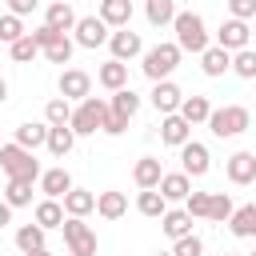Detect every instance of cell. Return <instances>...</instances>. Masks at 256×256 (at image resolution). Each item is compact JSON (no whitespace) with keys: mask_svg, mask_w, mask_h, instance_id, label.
Instances as JSON below:
<instances>
[{"mask_svg":"<svg viewBox=\"0 0 256 256\" xmlns=\"http://www.w3.org/2000/svg\"><path fill=\"white\" fill-rule=\"evenodd\" d=\"M172 28H176V48H180V52L204 56V52L212 48V44H208V32H204V20H200L196 12H176Z\"/></svg>","mask_w":256,"mask_h":256,"instance_id":"cell-1","label":"cell"},{"mask_svg":"<svg viewBox=\"0 0 256 256\" xmlns=\"http://www.w3.org/2000/svg\"><path fill=\"white\" fill-rule=\"evenodd\" d=\"M0 168L8 172V180H28L36 184L44 172H40V160L32 152H24L20 144H0Z\"/></svg>","mask_w":256,"mask_h":256,"instance_id":"cell-2","label":"cell"},{"mask_svg":"<svg viewBox=\"0 0 256 256\" xmlns=\"http://www.w3.org/2000/svg\"><path fill=\"white\" fill-rule=\"evenodd\" d=\"M176 64H180V48L176 44H156V48H148L144 52V76L152 80V84H164L172 72H176Z\"/></svg>","mask_w":256,"mask_h":256,"instance_id":"cell-3","label":"cell"},{"mask_svg":"<svg viewBox=\"0 0 256 256\" xmlns=\"http://www.w3.org/2000/svg\"><path fill=\"white\" fill-rule=\"evenodd\" d=\"M248 124H252V116H248V108H240V104L212 108V116H208V128H212V136H220V140H232V136H240Z\"/></svg>","mask_w":256,"mask_h":256,"instance_id":"cell-4","label":"cell"},{"mask_svg":"<svg viewBox=\"0 0 256 256\" xmlns=\"http://www.w3.org/2000/svg\"><path fill=\"white\" fill-rule=\"evenodd\" d=\"M104 116H108V104L100 100V96H88L84 104H76L72 108V132L76 136H92V132H100L104 128Z\"/></svg>","mask_w":256,"mask_h":256,"instance_id":"cell-5","label":"cell"},{"mask_svg":"<svg viewBox=\"0 0 256 256\" xmlns=\"http://www.w3.org/2000/svg\"><path fill=\"white\" fill-rule=\"evenodd\" d=\"M60 232H64V244H68L72 256H96V232H92L84 220H72V216H68Z\"/></svg>","mask_w":256,"mask_h":256,"instance_id":"cell-6","label":"cell"},{"mask_svg":"<svg viewBox=\"0 0 256 256\" xmlns=\"http://www.w3.org/2000/svg\"><path fill=\"white\" fill-rule=\"evenodd\" d=\"M72 32H76V44H80V48H100V44L112 40V32H108V24H104L100 16H80Z\"/></svg>","mask_w":256,"mask_h":256,"instance_id":"cell-7","label":"cell"},{"mask_svg":"<svg viewBox=\"0 0 256 256\" xmlns=\"http://www.w3.org/2000/svg\"><path fill=\"white\" fill-rule=\"evenodd\" d=\"M248 40H252V28L240 24V20H224L220 32H216V48H224V52H244Z\"/></svg>","mask_w":256,"mask_h":256,"instance_id":"cell-8","label":"cell"},{"mask_svg":"<svg viewBox=\"0 0 256 256\" xmlns=\"http://www.w3.org/2000/svg\"><path fill=\"white\" fill-rule=\"evenodd\" d=\"M60 96L64 100H88L92 96V76L88 72H80V68H64L60 72Z\"/></svg>","mask_w":256,"mask_h":256,"instance_id":"cell-9","label":"cell"},{"mask_svg":"<svg viewBox=\"0 0 256 256\" xmlns=\"http://www.w3.org/2000/svg\"><path fill=\"white\" fill-rule=\"evenodd\" d=\"M180 164H184V176L192 180V176H204V172L212 168V156H208V148H204L200 140H188V144L180 148Z\"/></svg>","mask_w":256,"mask_h":256,"instance_id":"cell-10","label":"cell"},{"mask_svg":"<svg viewBox=\"0 0 256 256\" xmlns=\"http://www.w3.org/2000/svg\"><path fill=\"white\" fill-rule=\"evenodd\" d=\"M108 48H112V60H132V56H140V32H132V28H120V32H112V40H108Z\"/></svg>","mask_w":256,"mask_h":256,"instance_id":"cell-11","label":"cell"},{"mask_svg":"<svg viewBox=\"0 0 256 256\" xmlns=\"http://www.w3.org/2000/svg\"><path fill=\"white\" fill-rule=\"evenodd\" d=\"M180 104H184V92H180L172 80H164V84H156V88H152V108H156V112L176 116V112H180Z\"/></svg>","mask_w":256,"mask_h":256,"instance_id":"cell-12","label":"cell"},{"mask_svg":"<svg viewBox=\"0 0 256 256\" xmlns=\"http://www.w3.org/2000/svg\"><path fill=\"white\" fill-rule=\"evenodd\" d=\"M132 180L140 184V192H152V188H160V180H164V168H160V160H156V156H140V160H136V168H132Z\"/></svg>","mask_w":256,"mask_h":256,"instance_id":"cell-13","label":"cell"},{"mask_svg":"<svg viewBox=\"0 0 256 256\" xmlns=\"http://www.w3.org/2000/svg\"><path fill=\"white\" fill-rule=\"evenodd\" d=\"M224 168H228L232 184H252L256 180V152H232Z\"/></svg>","mask_w":256,"mask_h":256,"instance_id":"cell-14","label":"cell"},{"mask_svg":"<svg viewBox=\"0 0 256 256\" xmlns=\"http://www.w3.org/2000/svg\"><path fill=\"white\" fill-rule=\"evenodd\" d=\"M40 192H44V200H64V196L72 192V176H68L64 168H48V172L40 176Z\"/></svg>","mask_w":256,"mask_h":256,"instance_id":"cell-15","label":"cell"},{"mask_svg":"<svg viewBox=\"0 0 256 256\" xmlns=\"http://www.w3.org/2000/svg\"><path fill=\"white\" fill-rule=\"evenodd\" d=\"M96 16H100L108 28L120 32V28H128V20H132V0H104Z\"/></svg>","mask_w":256,"mask_h":256,"instance_id":"cell-16","label":"cell"},{"mask_svg":"<svg viewBox=\"0 0 256 256\" xmlns=\"http://www.w3.org/2000/svg\"><path fill=\"white\" fill-rule=\"evenodd\" d=\"M208 116H212V104H208V96H184V104H180V120H184L188 128H196V124H208Z\"/></svg>","mask_w":256,"mask_h":256,"instance_id":"cell-17","label":"cell"},{"mask_svg":"<svg viewBox=\"0 0 256 256\" xmlns=\"http://www.w3.org/2000/svg\"><path fill=\"white\" fill-rule=\"evenodd\" d=\"M160 140H164V144H172V148H184V144L192 140V128H188V124L180 120V112H176V116H164V120H160Z\"/></svg>","mask_w":256,"mask_h":256,"instance_id":"cell-18","label":"cell"},{"mask_svg":"<svg viewBox=\"0 0 256 256\" xmlns=\"http://www.w3.org/2000/svg\"><path fill=\"white\" fill-rule=\"evenodd\" d=\"M96 80H100L108 92H124V88H128V64H120V60H108V64H100Z\"/></svg>","mask_w":256,"mask_h":256,"instance_id":"cell-19","label":"cell"},{"mask_svg":"<svg viewBox=\"0 0 256 256\" xmlns=\"http://www.w3.org/2000/svg\"><path fill=\"white\" fill-rule=\"evenodd\" d=\"M48 132H52L48 124H32V120H28V124L16 128V140H12V144H20L24 152H36L40 144H48Z\"/></svg>","mask_w":256,"mask_h":256,"instance_id":"cell-20","label":"cell"},{"mask_svg":"<svg viewBox=\"0 0 256 256\" xmlns=\"http://www.w3.org/2000/svg\"><path fill=\"white\" fill-rule=\"evenodd\" d=\"M164 200H188L192 196V180L184 176V172H164V180H160V188H156Z\"/></svg>","mask_w":256,"mask_h":256,"instance_id":"cell-21","label":"cell"},{"mask_svg":"<svg viewBox=\"0 0 256 256\" xmlns=\"http://www.w3.org/2000/svg\"><path fill=\"white\" fill-rule=\"evenodd\" d=\"M96 212H100L104 220H120V216L128 212V196H124V192H116V188H108V192H100V196H96Z\"/></svg>","mask_w":256,"mask_h":256,"instance_id":"cell-22","label":"cell"},{"mask_svg":"<svg viewBox=\"0 0 256 256\" xmlns=\"http://www.w3.org/2000/svg\"><path fill=\"white\" fill-rule=\"evenodd\" d=\"M160 228H164V236L184 240V236H192V216H188L184 208H168V212H164V220H160Z\"/></svg>","mask_w":256,"mask_h":256,"instance_id":"cell-23","label":"cell"},{"mask_svg":"<svg viewBox=\"0 0 256 256\" xmlns=\"http://www.w3.org/2000/svg\"><path fill=\"white\" fill-rule=\"evenodd\" d=\"M76 20H80V16L72 12V4H48V8H44V24L56 28L60 36H64L68 28H76Z\"/></svg>","mask_w":256,"mask_h":256,"instance_id":"cell-24","label":"cell"},{"mask_svg":"<svg viewBox=\"0 0 256 256\" xmlns=\"http://www.w3.org/2000/svg\"><path fill=\"white\" fill-rule=\"evenodd\" d=\"M228 228H232V236H240V240H252V236H256V204H244V208H236V212H232V220H228Z\"/></svg>","mask_w":256,"mask_h":256,"instance_id":"cell-25","label":"cell"},{"mask_svg":"<svg viewBox=\"0 0 256 256\" xmlns=\"http://www.w3.org/2000/svg\"><path fill=\"white\" fill-rule=\"evenodd\" d=\"M92 208H96V196H92V192H84V188H72V192L64 196V212H68L72 220H84Z\"/></svg>","mask_w":256,"mask_h":256,"instance_id":"cell-26","label":"cell"},{"mask_svg":"<svg viewBox=\"0 0 256 256\" xmlns=\"http://www.w3.org/2000/svg\"><path fill=\"white\" fill-rule=\"evenodd\" d=\"M64 220H68V216H64V204H60V200H40V204H36V224H40L44 232H48V228H64Z\"/></svg>","mask_w":256,"mask_h":256,"instance_id":"cell-27","label":"cell"},{"mask_svg":"<svg viewBox=\"0 0 256 256\" xmlns=\"http://www.w3.org/2000/svg\"><path fill=\"white\" fill-rule=\"evenodd\" d=\"M200 68H204V76H224L228 68H232V52H224V48H208L204 56H200Z\"/></svg>","mask_w":256,"mask_h":256,"instance_id":"cell-28","label":"cell"},{"mask_svg":"<svg viewBox=\"0 0 256 256\" xmlns=\"http://www.w3.org/2000/svg\"><path fill=\"white\" fill-rule=\"evenodd\" d=\"M44 120H48V128H68V124H72V104H68L64 96L48 100V104H44Z\"/></svg>","mask_w":256,"mask_h":256,"instance_id":"cell-29","label":"cell"},{"mask_svg":"<svg viewBox=\"0 0 256 256\" xmlns=\"http://www.w3.org/2000/svg\"><path fill=\"white\" fill-rule=\"evenodd\" d=\"M16 248H20L24 256L40 252V248H44V228H40V224H24V228H16Z\"/></svg>","mask_w":256,"mask_h":256,"instance_id":"cell-30","label":"cell"},{"mask_svg":"<svg viewBox=\"0 0 256 256\" xmlns=\"http://www.w3.org/2000/svg\"><path fill=\"white\" fill-rule=\"evenodd\" d=\"M116 116H124V120H132L136 112H140V96L132 92V88H124V92H112V104H108Z\"/></svg>","mask_w":256,"mask_h":256,"instance_id":"cell-31","label":"cell"},{"mask_svg":"<svg viewBox=\"0 0 256 256\" xmlns=\"http://www.w3.org/2000/svg\"><path fill=\"white\" fill-rule=\"evenodd\" d=\"M72 144H76V132H72V128H52V132H48V144H44V148H48L52 156H60V160H64V156L72 152Z\"/></svg>","mask_w":256,"mask_h":256,"instance_id":"cell-32","label":"cell"},{"mask_svg":"<svg viewBox=\"0 0 256 256\" xmlns=\"http://www.w3.org/2000/svg\"><path fill=\"white\" fill-rule=\"evenodd\" d=\"M136 208H140V216H152V220L160 216V220H164V212H168V200H164V196L152 188V192H140V196H136Z\"/></svg>","mask_w":256,"mask_h":256,"instance_id":"cell-33","label":"cell"},{"mask_svg":"<svg viewBox=\"0 0 256 256\" xmlns=\"http://www.w3.org/2000/svg\"><path fill=\"white\" fill-rule=\"evenodd\" d=\"M148 24H156V28H164V24H172L176 20V4L172 0H148Z\"/></svg>","mask_w":256,"mask_h":256,"instance_id":"cell-34","label":"cell"},{"mask_svg":"<svg viewBox=\"0 0 256 256\" xmlns=\"http://www.w3.org/2000/svg\"><path fill=\"white\" fill-rule=\"evenodd\" d=\"M4 204H8V208H24V204H32V184H28V180H8V188H4Z\"/></svg>","mask_w":256,"mask_h":256,"instance_id":"cell-35","label":"cell"},{"mask_svg":"<svg viewBox=\"0 0 256 256\" xmlns=\"http://www.w3.org/2000/svg\"><path fill=\"white\" fill-rule=\"evenodd\" d=\"M232 212H236V204H232V196L228 192H212V204H208V220H232Z\"/></svg>","mask_w":256,"mask_h":256,"instance_id":"cell-36","label":"cell"},{"mask_svg":"<svg viewBox=\"0 0 256 256\" xmlns=\"http://www.w3.org/2000/svg\"><path fill=\"white\" fill-rule=\"evenodd\" d=\"M24 36H28V32H24V24H20V16H12V12H4V16H0V40H4L8 48H12V44H16V40H24Z\"/></svg>","mask_w":256,"mask_h":256,"instance_id":"cell-37","label":"cell"},{"mask_svg":"<svg viewBox=\"0 0 256 256\" xmlns=\"http://www.w3.org/2000/svg\"><path fill=\"white\" fill-rule=\"evenodd\" d=\"M232 72L244 76V80H256V48H244L232 56Z\"/></svg>","mask_w":256,"mask_h":256,"instance_id":"cell-38","label":"cell"},{"mask_svg":"<svg viewBox=\"0 0 256 256\" xmlns=\"http://www.w3.org/2000/svg\"><path fill=\"white\" fill-rule=\"evenodd\" d=\"M8 52H12V60H16V64H28V60H36V52H40V48H36V40H32V36H24V40H16Z\"/></svg>","mask_w":256,"mask_h":256,"instance_id":"cell-39","label":"cell"},{"mask_svg":"<svg viewBox=\"0 0 256 256\" xmlns=\"http://www.w3.org/2000/svg\"><path fill=\"white\" fill-rule=\"evenodd\" d=\"M208 204H212V192H192V196L184 200V212L196 220V216H208Z\"/></svg>","mask_w":256,"mask_h":256,"instance_id":"cell-40","label":"cell"},{"mask_svg":"<svg viewBox=\"0 0 256 256\" xmlns=\"http://www.w3.org/2000/svg\"><path fill=\"white\" fill-rule=\"evenodd\" d=\"M28 36L36 40V48H40V52H48V48H52L56 40H64V36H60L56 28H48V24H40V28H36V32H28Z\"/></svg>","mask_w":256,"mask_h":256,"instance_id":"cell-41","label":"cell"},{"mask_svg":"<svg viewBox=\"0 0 256 256\" xmlns=\"http://www.w3.org/2000/svg\"><path fill=\"white\" fill-rule=\"evenodd\" d=\"M44 56H48V64H68V60H72V40H68V36H64V40H56Z\"/></svg>","mask_w":256,"mask_h":256,"instance_id":"cell-42","label":"cell"},{"mask_svg":"<svg viewBox=\"0 0 256 256\" xmlns=\"http://www.w3.org/2000/svg\"><path fill=\"white\" fill-rule=\"evenodd\" d=\"M228 12H232V20H252L256 16V0H228Z\"/></svg>","mask_w":256,"mask_h":256,"instance_id":"cell-43","label":"cell"},{"mask_svg":"<svg viewBox=\"0 0 256 256\" xmlns=\"http://www.w3.org/2000/svg\"><path fill=\"white\" fill-rule=\"evenodd\" d=\"M200 252H204L200 236H184V240H176V244H172V256H200Z\"/></svg>","mask_w":256,"mask_h":256,"instance_id":"cell-44","label":"cell"},{"mask_svg":"<svg viewBox=\"0 0 256 256\" xmlns=\"http://www.w3.org/2000/svg\"><path fill=\"white\" fill-rule=\"evenodd\" d=\"M124 128H128V120H124V116H116V112L108 108V116H104V128H100V132H108V136H120Z\"/></svg>","mask_w":256,"mask_h":256,"instance_id":"cell-45","label":"cell"},{"mask_svg":"<svg viewBox=\"0 0 256 256\" xmlns=\"http://www.w3.org/2000/svg\"><path fill=\"white\" fill-rule=\"evenodd\" d=\"M32 8H36V0H8V12L12 16H28Z\"/></svg>","mask_w":256,"mask_h":256,"instance_id":"cell-46","label":"cell"},{"mask_svg":"<svg viewBox=\"0 0 256 256\" xmlns=\"http://www.w3.org/2000/svg\"><path fill=\"white\" fill-rule=\"evenodd\" d=\"M4 224H12V208L0 200V228H4Z\"/></svg>","mask_w":256,"mask_h":256,"instance_id":"cell-47","label":"cell"},{"mask_svg":"<svg viewBox=\"0 0 256 256\" xmlns=\"http://www.w3.org/2000/svg\"><path fill=\"white\" fill-rule=\"evenodd\" d=\"M4 100H8V84L0 80V104H4Z\"/></svg>","mask_w":256,"mask_h":256,"instance_id":"cell-48","label":"cell"},{"mask_svg":"<svg viewBox=\"0 0 256 256\" xmlns=\"http://www.w3.org/2000/svg\"><path fill=\"white\" fill-rule=\"evenodd\" d=\"M32 256H52V252H48V248H40V252H32Z\"/></svg>","mask_w":256,"mask_h":256,"instance_id":"cell-49","label":"cell"},{"mask_svg":"<svg viewBox=\"0 0 256 256\" xmlns=\"http://www.w3.org/2000/svg\"><path fill=\"white\" fill-rule=\"evenodd\" d=\"M156 256H172V252H156Z\"/></svg>","mask_w":256,"mask_h":256,"instance_id":"cell-50","label":"cell"},{"mask_svg":"<svg viewBox=\"0 0 256 256\" xmlns=\"http://www.w3.org/2000/svg\"><path fill=\"white\" fill-rule=\"evenodd\" d=\"M224 256H240V252H224Z\"/></svg>","mask_w":256,"mask_h":256,"instance_id":"cell-51","label":"cell"},{"mask_svg":"<svg viewBox=\"0 0 256 256\" xmlns=\"http://www.w3.org/2000/svg\"><path fill=\"white\" fill-rule=\"evenodd\" d=\"M252 36H256V28H252Z\"/></svg>","mask_w":256,"mask_h":256,"instance_id":"cell-52","label":"cell"},{"mask_svg":"<svg viewBox=\"0 0 256 256\" xmlns=\"http://www.w3.org/2000/svg\"><path fill=\"white\" fill-rule=\"evenodd\" d=\"M252 256H256V252H252Z\"/></svg>","mask_w":256,"mask_h":256,"instance_id":"cell-53","label":"cell"}]
</instances>
